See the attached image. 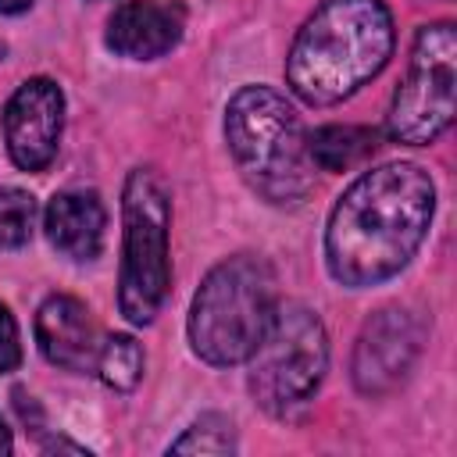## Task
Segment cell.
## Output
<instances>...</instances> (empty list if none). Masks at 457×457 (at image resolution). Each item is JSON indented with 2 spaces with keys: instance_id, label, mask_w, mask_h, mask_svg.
I'll use <instances>...</instances> for the list:
<instances>
[{
  "instance_id": "10",
  "label": "cell",
  "mask_w": 457,
  "mask_h": 457,
  "mask_svg": "<svg viewBox=\"0 0 457 457\" xmlns=\"http://www.w3.org/2000/svg\"><path fill=\"white\" fill-rule=\"evenodd\" d=\"M186 7L179 0H125L107 18V46L132 61H150L179 46Z\"/></svg>"
},
{
  "instance_id": "8",
  "label": "cell",
  "mask_w": 457,
  "mask_h": 457,
  "mask_svg": "<svg viewBox=\"0 0 457 457\" xmlns=\"http://www.w3.org/2000/svg\"><path fill=\"white\" fill-rule=\"evenodd\" d=\"M421 350V328L418 321L400 311V307H386L375 318L364 321L357 346H353V386L364 396H382L389 389H396Z\"/></svg>"
},
{
  "instance_id": "7",
  "label": "cell",
  "mask_w": 457,
  "mask_h": 457,
  "mask_svg": "<svg viewBox=\"0 0 457 457\" xmlns=\"http://www.w3.org/2000/svg\"><path fill=\"white\" fill-rule=\"evenodd\" d=\"M457 89V32L450 21L418 29L407 75L389 104L386 136L396 143L425 146L453 125Z\"/></svg>"
},
{
  "instance_id": "11",
  "label": "cell",
  "mask_w": 457,
  "mask_h": 457,
  "mask_svg": "<svg viewBox=\"0 0 457 457\" xmlns=\"http://www.w3.org/2000/svg\"><path fill=\"white\" fill-rule=\"evenodd\" d=\"M36 343H39V353L57 364V368H68V371H89L96 364V325L86 311L82 300L75 296H50L43 300L39 314H36Z\"/></svg>"
},
{
  "instance_id": "2",
  "label": "cell",
  "mask_w": 457,
  "mask_h": 457,
  "mask_svg": "<svg viewBox=\"0 0 457 457\" xmlns=\"http://www.w3.org/2000/svg\"><path fill=\"white\" fill-rule=\"evenodd\" d=\"M393 54V14L382 0H325L296 32L286 79L311 107L353 96Z\"/></svg>"
},
{
  "instance_id": "4",
  "label": "cell",
  "mask_w": 457,
  "mask_h": 457,
  "mask_svg": "<svg viewBox=\"0 0 457 457\" xmlns=\"http://www.w3.org/2000/svg\"><path fill=\"white\" fill-rule=\"evenodd\" d=\"M278 307L275 271L264 257L236 253L207 271L189 307V343L207 364L250 361Z\"/></svg>"
},
{
  "instance_id": "19",
  "label": "cell",
  "mask_w": 457,
  "mask_h": 457,
  "mask_svg": "<svg viewBox=\"0 0 457 457\" xmlns=\"http://www.w3.org/2000/svg\"><path fill=\"white\" fill-rule=\"evenodd\" d=\"M11 446H14V443H11V428H7V425H4V418H0V457H4V453H11Z\"/></svg>"
},
{
  "instance_id": "13",
  "label": "cell",
  "mask_w": 457,
  "mask_h": 457,
  "mask_svg": "<svg viewBox=\"0 0 457 457\" xmlns=\"http://www.w3.org/2000/svg\"><path fill=\"white\" fill-rule=\"evenodd\" d=\"M375 150V132L357 125H325L307 139V157L321 171H346Z\"/></svg>"
},
{
  "instance_id": "3",
  "label": "cell",
  "mask_w": 457,
  "mask_h": 457,
  "mask_svg": "<svg viewBox=\"0 0 457 457\" xmlns=\"http://www.w3.org/2000/svg\"><path fill=\"white\" fill-rule=\"evenodd\" d=\"M225 139L239 175L268 204L293 207L311 193L314 164L300 114L271 86H243L228 100Z\"/></svg>"
},
{
  "instance_id": "17",
  "label": "cell",
  "mask_w": 457,
  "mask_h": 457,
  "mask_svg": "<svg viewBox=\"0 0 457 457\" xmlns=\"http://www.w3.org/2000/svg\"><path fill=\"white\" fill-rule=\"evenodd\" d=\"M21 364V343H18V325L11 311L0 303V375L14 371Z\"/></svg>"
},
{
  "instance_id": "5",
  "label": "cell",
  "mask_w": 457,
  "mask_h": 457,
  "mask_svg": "<svg viewBox=\"0 0 457 457\" xmlns=\"http://www.w3.org/2000/svg\"><path fill=\"white\" fill-rule=\"evenodd\" d=\"M325 368H328V336L321 318L307 303L286 300L275 307L264 339L250 353L246 386L268 414L289 418L314 400Z\"/></svg>"
},
{
  "instance_id": "16",
  "label": "cell",
  "mask_w": 457,
  "mask_h": 457,
  "mask_svg": "<svg viewBox=\"0 0 457 457\" xmlns=\"http://www.w3.org/2000/svg\"><path fill=\"white\" fill-rule=\"evenodd\" d=\"M36 228V200L25 189H0V246H25Z\"/></svg>"
},
{
  "instance_id": "6",
  "label": "cell",
  "mask_w": 457,
  "mask_h": 457,
  "mask_svg": "<svg viewBox=\"0 0 457 457\" xmlns=\"http://www.w3.org/2000/svg\"><path fill=\"white\" fill-rule=\"evenodd\" d=\"M121 221H125V246H121L118 307L132 325H150L171 282V264H168L171 207L161 179L150 168L129 171L121 193Z\"/></svg>"
},
{
  "instance_id": "9",
  "label": "cell",
  "mask_w": 457,
  "mask_h": 457,
  "mask_svg": "<svg viewBox=\"0 0 457 457\" xmlns=\"http://www.w3.org/2000/svg\"><path fill=\"white\" fill-rule=\"evenodd\" d=\"M64 93L54 79H29L14 89L4 107L7 154L21 171H43L61 143Z\"/></svg>"
},
{
  "instance_id": "1",
  "label": "cell",
  "mask_w": 457,
  "mask_h": 457,
  "mask_svg": "<svg viewBox=\"0 0 457 457\" xmlns=\"http://www.w3.org/2000/svg\"><path fill=\"white\" fill-rule=\"evenodd\" d=\"M436 214V186L421 164L389 161L336 200L325 228L328 275L346 289L393 278L418 253Z\"/></svg>"
},
{
  "instance_id": "14",
  "label": "cell",
  "mask_w": 457,
  "mask_h": 457,
  "mask_svg": "<svg viewBox=\"0 0 457 457\" xmlns=\"http://www.w3.org/2000/svg\"><path fill=\"white\" fill-rule=\"evenodd\" d=\"M93 368H96L104 386H111L118 393H129L143 378V346L125 332L107 336L100 343V350H96V364Z\"/></svg>"
},
{
  "instance_id": "15",
  "label": "cell",
  "mask_w": 457,
  "mask_h": 457,
  "mask_svg": "<svg viewBox=\"0 0 457 457\" xmlns=\"http://www.w3.org/2000/svg\"><path fill=\"white\" fill-rule=\"evenodd\" d=\"M232 450H236V432H232V421L221 418V414L196 418L168 446V453H232Z\"/></svg>"
},
{
  "instance_id": "18",
  "label": "cell",
  "mask_w": 457,
  "mask_h": 457,
  "mask_svg": "<svg viewBox=\"0 0 457 457\" xmlns=\"http://www.w3.org/2000/svg\"><path fill=\"white\" fill-rule=\"evenodd\" d=\"M36 0H0V14H21V11H29Z\"/></svg>"
},
{
  "instance_id": "12",
  "label": "cell",
  "mask_w": 457,
  "mask_h": 457,
  "mask_svg": "<svg viewBox=\"0 0 457 457\" xmlns=\"http://www.w3.org/2000/svg\"><path fill=\"white\" fill-rule=\"evenodd\" d=\"M104 204L93 189H68L46 204L43 228L50 243L71 261H93L104 246Z\"/></svg>"
}]
</instances>
